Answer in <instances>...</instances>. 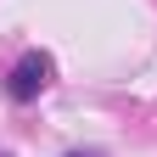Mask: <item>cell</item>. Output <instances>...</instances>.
<instances>
[{"label":"cell","mask_w":157,"mask_h":157,"mask_svg":"<svg viewBox=\"0 0 157 157\" xmlns=\"http://www.w3.org/2000/svg\"><path fill=\"white\" fill-rule=\"evenodd\" d=\"M67 157H101V151H67Z\"/></svg>","instance_id":"obj_2"},{"label":"cell","mask_w":157,"mask_h":157,"mask_svg":"<svg viewBox=\"0 0 157 157\" xmlns=\"http://www.w3.org/2000/svg\"><path fill=\"white\" fill-rule=\"evenodd\" d=\"M56 84V56L51 51H23L11 62V73H6V101L11 107H28V101H39Z\"/></svg>","instance_id":"obj_1"},{"label":"cell","mask_w":157,"mask_h":157,"mask_svg":"<svg viewBox=\"0 0 157 157\" xmlns=\"http://www.w3.org/2000/svg\"><path fill=\"white\" fill-rule=\"evenodd\" d=\"M0 157H11V151H6V146H0Z\"/></svg>","instance_id":"obj_3"}]
</instances>
